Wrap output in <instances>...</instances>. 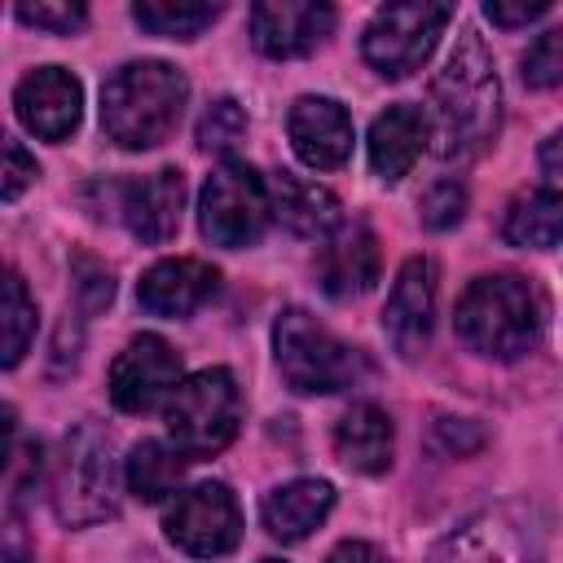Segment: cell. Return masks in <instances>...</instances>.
<instances>
[{"label":"cell","mask_w":563,"mask_h":563,"mask_svg":"<svg viewBox=\"0 0 563 563\" xmlns=\"http://www.w3.org/2000/svg\"><path fill=\"white\" fill-rule=\"evenodd\" d=\"M185 453L176 444H163V440H141L128 462H123V479H128V493L141 497V501H167L180 479H185Z\"/></svg>","instance_id":"cb8c5ba5"},{"label":"cell","mask_w":563,"mask_h":563,"mask_svg":"<svg viewBox=\"0 0 563 563\" xmlns=\"http://www.w3.org/2000/svg\"><path fill=\"white\" fill-rule=\"evenodd\" d=\"M449 18H453V4H440V0L383 4V9H374L369 26L361 35V57L369 62L374 75L405 79L435 53Z\"/></svg>","instance_id":"9c48e42d"},{"label":"cell","mask_w":563,"mask_h":563,"mask_svg":"<svg viewBox=\"0 0 563 563\" xmlns=\"http://www.w3.org/2000/svg\"><path fill=\"white\" fill-rule=\"evenodd\" d=\"M435 444L453 457H466V453L484 449V427L475 418H440L435 422Z\"/></svg>","instance_id":"1f68e13d"},{"label":"cell","mask_w":563,"mask_h":563,"mask_svg":"<svg viewBox=\"0 0 563 563\" xmlns=\"http://www.w3.org/2000/svg\"><path fill=\"white\" fill-rule=\"evenodd\" d=\"M330 510H334V484L330 479H312V475L277 484L260 501L264 532L277 537V541H303L308 532H317L325 523Z\"/></svg>","instance_id":"ffe728a7"},{"label":"cell","mask_w":563,"mask_h":563,"mask_svg":"<svg viewBox=\"0 0 563 563\" xmlns=\"http://www.w3.org/2000/svg\"><path fill=\"white\" fill-rule=\"evenodd\" d=\"M13 13H18V22H26L35 31H48V35H75V31L88 26V9L70 4V0H62V4H18Z\"/></svg>","instance_id":"f546056e"},{"label":"cell","mask_w":563,"mask_h":563,"mask_svg":"<svg viewBox=\"0 0 563 563\" xmlns=\"http://www.w3.org/2000/svg\"><path fill=\"white\" fill-rule=\"evenodd\" d=\"M22 128L40 141H66L84 119V84L66 66H35L13 88Z\"/></svg>","instance_id":"4fadbf2b"},{"label":"cell","mask_w":563,"mask_h":563,"mask_svg":"<svg viewBox=\"0 0 563 563\" xmlns=\"http://www.w3.org/2000/svg\"><path fill=\"white\" fill-rule=\"evenodd\" d=\"M550 519L537 501L515 497L475 510L435 541L427 563H545Z\"/></svg>","instance_id":"5b68a950"},{"label":"cell","mask_w":563,"mask_h":563,"mask_svg":"<svg viewBox=\"0 0 563 563\" xmlns=\"http://www.w3.org/2000/svg\"><path fill=\"white\" fill-rule=\"evenodd\" d=\"M53 510L66 528H88L119 510V462L110 431L79 422L66 435L62 466L53 479Z\"/></svg>","instance_id":"52a82bcc"},{"label":"cell","mask_w":563,"mask_h":563,"mask_svg":"<svg viewBox=\"0 0 563 563\" xmlns=\"http://www.w3.org/2000/svg\"><path fill=\"white\" fill-rule=\"evenodd\" d=\"M537 163H541V172H545V176H563V123L541 141Z\"/></svg>","instance_id":"d590c367"},{"label":"cell","mask_w":563,"mask_h":563,"mask_svg":"<svg viewBox=\"0 0 563 563\" xmlns=\"http://www.w3.org/2000/svg\"><path fill=\"white\" fill-rule=\"evenodd\" d=\"M334 31V9L321 0H260L251 4V44L264 57H308Z\"/></svg>","instance_id":"2e32d148"},{"label":"cell","mask_w":563,"mask_h":563,"mask_svg":"<svg viewBox=\"0 0 563 563\" xmlns=\"http://www.w3.org/2000/svg\"><path fill=\"white\" fill-rule=\"evenodd\" d=\"M260 563H282V559H260Z\"/></svg>","instance_id":"74e56055"},{"label":"cell","mask_w":563,"mask_h":563,"mask_svg":"<svg viewBox=\"0 0 563 563\" xmlns=\"http://www.w3.org/2000/svg\"><path fill=\"white\" fill-rule=\"evenodd\" d=\"M268 198H273V220H282L299 238H334L343 229L339 198L317 180H303L295 172H277L268 180Z\"/></svg>","instance_id":"44dd1931"},{"label":"cell","mask_w":563,"mask_h":563,"mask_svg":"<svg viewBox=\"0 0 563 563\" xmlns=\"http://www.w3.org/2000/svg\"><path fill=\"white\" fill-rule=\"evenodd\" d=\"M286 136L295 158L312 172H334L352 158V114L334 97H321V92L295 97L286 114Z\"/></svg>","instance_id":"9a60e30c"},{"label":"cell","mask_w":563,"mask_h":563,"mask_svg":"<svg viewBox=\"0 0 563 563\" xmlns=\"http://www.w3.org/2000/svg\"><path fill=\"white\" fill-rule=\"evenodd\" d=\"M273 361L290 391L299 396H334L356 387L369 374L361 347L343 343L325 330L308 308H282L273 321Z\"/></svg>","instance_id":"277c9868"},{"label":"cell","mask_w":563,"mask_h":563,"mask_svg":"<svg viewBox=\"0 0 563 563\" xmlns=\"http://www.w3.org/2000/svg\"><path fill=\"white\" fill-rule=\"evenodd\" d=\"M550 13V4L545 0H532V4H501V0H488L484 4V18L493 22V26H528V22H537V18H545Z\"/></svg>","instance_id":"836d02e7"},{"label":"cell","mask_w":563,"mask_h":563,"mask_svg":"<svg viewBox=\"0 0 563 563\" xmlns=\"http://www.w3.org/2000/svg\"><path fill=\"white\" fill-rule=\"evenodd\" d=\"M114 211L128 224V233L145 246H163L180 229L185 211V172L180 167H158L150 176L114 185Z\"/></svg>","instance_id":"5bb4252c"},{"label":"cell","mask_w":563,"mask_h":563,"mask_svg":"<svg viewBox=\"0 0 563 563\" xmlns=\"http://www.w3.org/2000/svg\"><path fill=\"white\" fill-rule=\"evenodd\" d=\"M391 453H396V427L387 409H378L374 400H356L352 409H343V418L334 422V457L347 471L383 475L391 466Z\"/></svg>","instance_id":"d6986e66"},{"label":"cell","mask_w":563,"mask_h":563,"mask_svg":"<svg viewBox=\"0 0 563 563\" xmlns=\"http://www.w3.org/2000/svg\"><path fill=\"white\" fill-rule=\"evenodd\" d=\"M325 563H387V554L378 550V545H369V541H339L334 550H330V559Z\"/></svg>","instance_id":"e575fe53"},{"label":"cell","mask_w":563,"mask_h":563,"mask_svg":"<svg viewBox=\"0 0 563 563\" xmlns=\"http://www.w3.org/2000/svg\"><path fill=\"white\" fill-rule=\"evenodd\" d=\"M453 330L466 352L488 361H519L541 343L545 303L537 286L519 273L475 277L453 308Z\"/></svg>","instance_id":"7a4b0ae2"},{"label":"cell","mask_w":563,"mask_h":563,"mask_svg":"<svg viewBox=\"0 0 563 563\" xmlns=\"http://www.w3.org/2000/svg\"><path fill=\"white\" fill-rule=\"evenodd\" d=\"M35 176H40V167H35V158L22 150V141H4V180H0V198L13 202Z\"/></svg>","instance_id":"d6a6232c"},{"label":"cell","mask_w":563,"mask_h":563,"mask_svg":"<svg viewBox=\"0 0 563 563\" xmlns=\"http://www.w3.org/2000/svg\"><path fill=\"white\" fill-rule=\"evenodd\" d=\"M246 136V110L233 97H220L207 106V114L198 119V145L207 154H229L238 141Z\"/></svg>","instance_id":"83f0119b"},{"label":"cell","mask_w":563,"mask_h":563,"mask_svg":"<svg viewBox=\"0 0 563 563\" xmlns=\"http://www.w3.org/2000/svg\"><path fill=\"white\" fill-rule=\"evenodd\" d=\"M519 75H523V84L537 88V92L563 84V22L550 26V31H541V35L523 48V57H519Z\"/></svg>","instance_id":"4316f807"},{"label":"cell","mask_w":563,"mask_h":563,"mask_svg":"<svg viewBox=\"0 0 563 563\" xmlns=\"http://www.w3.org/2000/svg\"><path fill=\"white\" fill-rule=\"evenodd\" d=\"M4 563H31L22 537H18V523H9V541H4Z\"/></svg>","instance_id":"8d00e7d4"},{"label":"cell","mask_w":563,"mask_h":563,"mask_svg":"<svg viewBox=\"0 0 563 563\" xmlns=\"http://www.w3.org/2000/svg\"><path fill=\"white\" fill-rule=\"evenodd\" d=\"M321 290L330 299H356L378 282V238L369 224L352 220L334 238H325L321 251Z\"/></svg>","instance_id":"ac0fdd59"},{"label":"cell","mask_w":563,"mask_h":563,"mask_svg":"<svg viewBox=\"0 0 563 563\" xmlns=\"http://www.w3.org/2000/svg\"><path fill=\"white\" fill-rule=\"evenodd\" d=\"M163 422H167V440L189 462L216 457L220 449H229V440L238 435V422H242L238 378L224 365H207V369L180 378V387L163 405Z\"/></svg>","instance_id":"8992f818"},{"label":"cell","mask_w":563,"mask_h":563,"mask_svg":"<svg viewBox=\"0 0 563 563\" xmlns=\"http://www.w3.org/2000/svg\"><path fill=\"white\" fill-rule=\"evenodd\" d=\"M220 18V4H185V0H136L132 22L163 40H198Z\"/></svg>","instance_id":"d4e9b609"},{"label":"cell","mask_w":563,"mask_h":563,"mask_svg":"<svg viewBox=\"0 0 563 563\" xmlns=\"http://www.w3.org/2000/svg\"><path fill=\"white\" fill-rule=\"evenodd\" d=\"M422 119H427V141L444 163H471L497 141L501 79L475 26H462L453 53L435 70Z\"/></svg>","instance_id":"6da1fadb"},{"label":"cell","mask_w":563,"mask_h":563,"mask_svg":"<svg viewBox=\"0 0 563 563\" xmlns=\"http://www.w3.org/2000/svg\"><path fill=\"white\" fill-rule=\"evenodd\" d=\"M163 528L176 550H185L194 559H220V554L238 550V541H242V506L229 484L207 479V484L176 493Z\"/></svg>","instance_id":"30bf717a"},{"label":"cell","mask_w":563,"mask_h":563,"mask_svg":"<svg viewBox=\"0 0 563 563\" xmlns=\"http://www.w3.org/2000/svg\"><path fill=\"white\" fill-rule=\"evenodd\" d=\"M422 145H427V119H422V110L409 106V101H396V106H387L383 114H374L369 136H365L369 167H374V176H383L387 185L400 180V176H409V167L418 163Z\"/></svg>","instance_id":"7402d4cb"},{"label":"cell","mask_w":563,"mask_h":563,"mask_svg":"<svg viewBox=\"0 0 563 563\" xmlns=\"http://www.w3.org/2000/svg\"><path fill=\"white\" fill-rule=\"evenodd\" d=\"M501 238L523 251L563 246V189H554V185L523 189L501 216Z\"/></svg>","instance_id":"603a6c76"},{"label":"cell","mask_w":563,"mask_h":563,"mask_svg":"<svg viewBox=\"0 0 563 563\" xmlns=\"http://www.w3.org/2000/svg\"><path fill=\"white\" fill-rule=\"evenodd\" d=\"M180 387V356L163 334H136L110 365V400L123 413H145Z\"/></svg>","instance_id":"8fae6325"},{"label":"cell","mask_w":563,"mask_h":563,"mask_svg":"<svg viewBox=\"0 0 563 563\" xmlns=\"http://www.w3.org/2000/svg\"><path fill=\"white\" fill-rule=\"evenodd\" d=\"M435 325V264L427 255H409L383 303V334L400 361H418L431 343Z\"/></svg>","instance_id":"7c38bea8"},{"label":"cell","mask_w":563,"mask_h":563,"mask_svg":"<svg viewBox=\"0 0 563 563\" xmlns=\"http://www.w3.org/2000/svg\"><path fill=\"white\" fill-rule=\"evenodd\" d=\"M75 295L84 303V312H97L114 299V277L106 264H97L92 255H75Z\"/></svg>","instance_id":"4dcf8cb0"},{"label":"cell","mask_w":563,"mask_h":563,"mask_svg":"<svg viewBox=\"0 0 563 563\" xmlns=\"http://www.w3.org/2000/svg\"><path fill=\"white\" fill-rule=\"evenodd\" d=\"M216 290H220V268H211L207 260H194V255H176V260H158L141 273L136 303L150 317L176 321V317L198 312Z\"/></svg>","instance_id":"e0dca14e"},{"label":"cell","mask_w":563,"mask_h":563,"mask_svg":"<svg viewBox=\"0 0 563 563\" xmlns=\"http://www.w3.org/2000/svg\"><path fill=\"white\" fill-rule=\"evenodd\" d=\"M185 101V70L158 57L128 62L101 84V128L119 150H154L176 132Z\"/></svg>","instance_id":"3957f363"},{"label":"cell","mask_w":563,"mask_h":563,"mask_svg":"<svg viewBox=\"0 0 563 563\" xmlns=\"http://www.w3.org/2000/svg\"><path fill=\"white\" fill-rule=\"evenodd\" d=\"M273 220V198H268V180L242 163V158H224L202 194H198V233L211 242V246H224V251H246L264 238Z\"/></svg>","instance_id":"ba28073f"},{"label":"cell","mask_w":563,"mask_h":563,"mask_svg":"<svg viewBox=\"0 0 563 563\" xmlns=\"http://www.w3.org/2000/svg\"><path fill=\"white\" fill-rule=\"evenodd\" d=\"M0 312H4V369H13L26 356L31 339H35V299H31V290H26V282H22L18 268L4 273Z\"/></svg>","instance_id":"484cf974"},{"label":"cell","mask_w":563,"mask_h":563,"mask_svg":"<svg viewBox=\"0 0 563 563\" xmlns=\"http://www.w3.org/2000/svg\"><path fill=\"white\" fill-rule=\"evenodd\" d=\"M418 216H422V224L435 229V233L462 224V216H466V189H462L457 180H435V185L422 194Z\"/></svg>","instance_id":"f1b7e54d"}]
</instances>
